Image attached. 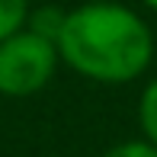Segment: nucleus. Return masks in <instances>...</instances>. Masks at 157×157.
Wrapping results in <instances>:
<instances>
[{"mask_svg":"<svg viewBox=\"0 0 157 157\" xmlns=\"http://www.w3.org/2000/svg\"><path fill=\"white\" fill-rule=\"evenodd\" d=\"M58 55L74 74L96 83H132L154 61V32L132 6L96 0L67 10Z\"/></svg>","mask_w":157,"mask_h":157,"instance_id":"obj_1","label":"nucleus"},{"mask_svg":"<svg viewBox=\"0 0 157 157\" xmlns=\"http://www.w3.org/2000/svg\"><path fill=\"white\" fill-rule=\"evenodd\" d=\"M61 64L58 45L23 26L19 32L0 39V96L26 99L52 83Z\"/></svg>","mask_w":157,"mask_h":157,"instance_id":"obj_2","label":"nucleus"},{"mask_svg":"<svg viewBox=\"0 0 157 157\" xmlns=\"http://www.w3.org/2000/svg\"><path fill=\"white\" fill-rule=\"evenodd\" d=\"M64 16H67V10H61V6H39V10H29L26 26H29L32 32L52 39L55 45H58V35L64 29Z\"/></svg>","mask_w":157,"mask_h":157,"instance_id":"obj_3","label":"nucleus"},{"mask_svg":"<svg viewBox=\"0 0 157 157\" xmlns=\"http://www.w3.org/2000/svg\"><path fill=\"white\" fill-rule=\"evenodd\" d=\"M138 125H141L144 141H151V144L157 147V77L147 80V87L141 90V99H138Z\"/></svg>","mask_w":157,"mask_h":157,"instance_id":"obj_4","label":"nucleus"},{"mask_svg":"<svg viewBox=\"0 0 157 157\" xmlns=\"http://www.w3.org/2000/svg\"><path fill=\"white\" fill-rule=\"evenodd\" d=\"M29 19V0H0V39L19 32Z\"/></svg>","mask_w":157,"mask_h":157,"instance_id":"obj_5","label":"nucleus"},{"mask_svg":"<svg viewBox=\"0 0 157 157\" xmlns=\"http://www.w3.org/2000/svg\"><path fill=\"white\" fill-rule=\"evenodd\" d=\"M99 157H157V147L151 141L144 138H135V141H119V144H112L106 154Z\"/></svg>","mask_w":157,"mask_h":157,"instance_id":"obj_6","label":"nucleus"},{"mask_svg":"<svg viewBox=\"0 0 157 157\" xmlns=\"http://www.w3.org/2000/svg\"><path fill=\"white\" fill-rule=\"evenodd\" d=\"M141 3H144L147 10H154V13H157V0H141Z\"/></svg>","mask_w":157,"mask_h":157,"instance_id":"obj_7","label":"nucleus"},{"mask_svg":"<svg viewBox=\"0 0 157 157\" xmlns=\"http://www.w3.org/2000/svg\"><path fill=\"white\" fill-rule=\"evenodd\" d=\"M80 3H96V0H80Z\"/></svg>","mask_w":157,"mask_h":157,"instance_id":"obj_8","label":"nucleus"}]
</instances>
